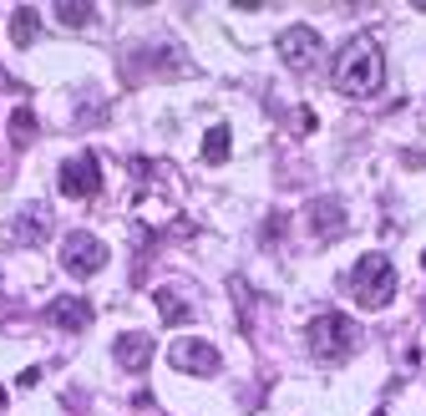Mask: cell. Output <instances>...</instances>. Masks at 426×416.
Returning a JSON list of instances; mask_svg holds the SVG:
<instances>
[{
	"label": "cell",
	"instance_id": "obj_16",
	"mask_svg": "<svg viewBox=\"0 0 426 416\" xmlns=\"http://www.w3.org/2000/svg\"><path fill=\"white\" fill-rule=\"evenodd\" d=\"M10 142H16V148L36 142V107H16L10 112Z\"/></svg>",
	"mask_w": 426,
	"mask_h": 416
},
{
	"label": "cell",
	"instance_id": "obj_14",
	"mask_svg": "<svg viewBox=\"0 0 426 416\" xmlns=\"http://www.w3.org/2000/svg\"><path fill=\"white\" fill-rule=\"evenodd\" d=\"M97 16H102V10L86 5V0H61V5H56V21L71 25V31H86V25H97Z\"/></svg>",
	"mask_w": 426,
	"mask_h": 416
},
{
	"label": "cell",
	"instance_id": "obj_20",
	"mask_svg": "<svg viewBox=\"0 0 426 416\" xmlns=\"http://www.w3.org/2000/svg\"><path fill=\"white\" fill-rule=\"evenodd\" d=\"M416 10H426V0H416Z\"/></svg>",
	"mask_w": 426,
	"mask_h": 416
},
{
	"label": "cell",
	"instance_id": "obj_10",
	"mask_svg": "<svg viewBox=\"0 0 426 416\" xmlns=\"http://www.w3.org/2000/svg\"><path fill=\"white\" fill-rule=\"evenodd\" d=\"M10 239L16 244H46L51 239V203H25L10 218Z\"/></svg>",
	"mask_w": 426,
	"mask_h": 416
},
{
	"label": "cell",
	"instance_id": "obj_6",
	"mask_svg": "<svg viewBox=\"0 0 426 416\" xmlns=\"http://www.w3.org/2000/svg\"><path fill=\"white\" fill-rule=\"evenodd\" d=\"M167 360H173V371H183V375H218L224 371L218 345L203 340V335H178V340L167 345Z\"/></svg>",
	"mask_w": 426,
	"mask_h": 416
},
{
	"label": "cell",
	"instance_id": "obj_12",
	"mask_svg": "<svg viewBox=\"0 0 426 416\" xmlns=\"http://www.w3.org/2000/svg\"><path fill=\"white\" fill-rule=\"evenodd\" d=\"M46 315H51V325H56V330H86V325H92V305L76 300V294H56Z\"/></svg>",
	"mask_w": 426,
	"mask_h": 416
},
{
	"label": "cell",
	"instance_id": "obj_19",
	"mask_svg": "<svg viewBox=\"0 0 426 416\" xmlns=\"http://www.w3.org/2000/svg\"><path fill=\"white\" fill-rule=\"evenodd\" d=\"M294 132H315V112H300V117H294Z\"/></svg>",
	"mask_w": 426,
	"mask_h": 416
},
{
	"label": "cell",
	"instance_id": "obj_8",
	"mask_svg": "<svg viewBox=\"0 0 426 416\" xmlns=\"http://www.w3.org/2000/svg\"><path fill=\"white\" fill-rule=\"evenodd\" d=\"M127 67H147V71H163V76H178L188 67V51L178 41H147V46H132L127 51Z\"/></svg>",
	"mask_w": 426,
	"mask_h": 416
},
{
	"label": "cell",
	"instance_id": "obj_2",
	"mask_svg": "<svg viewBox=\"0 0 426 416\" xmlns=\"http://www.w3.org/2000/svg\"><path fill=\"white\" fill-rule=\"evenodd\" d=\"M351 300L360 310H386L396 300V269H391V259H386L381 249H370V254L355 259V269H351Z\"/></svg>",
	"mask_w": 426,
	"mask_h": 416
},
{
	"label": "cell",
	"instance_id": "obj_17",
	"mask_svg": "<svg viewBox=\"0 0 426 416\" xmlns=\"http://www.w3.org/2000/svg\"><path fill=\"white\" fill-rule=\"evenodd\" d=\"M228 148H234V137H228V127H209V137H203V163H224Z\"/></svg>",
	"mask_w": 426,
	"mask_h": 416
},
{
	"label": "cell",
	"instance_id": "obj_1",
	"mask_svg": "<svg viewBox=\"0 0 426 416\" xmlns=\"http://www.w3.org/2000/svg\"><path fill=\"white\" fill-rule=\"evenodd\" d=\"M386 82V51L370 31L351 36V41L340 46V56H335V92L340 97H376Z\"/></svg>",
	"mask_w": 426,
	"mask_h": 416
},
{
	"label": "cell",
	"instance_id": "obj_3",
	"mask_svg": "<svg viewBox=\"0 0 426 416\" xmlns=\"http://www.w3.org/2000/svg\"><path fill=\"white\" fill-rule=\"evenodd\" d=\"M305 340H309V350H315L320 360H345L351 345H355V325L345 320L340 310H325V315H315L305 325Z\"/></svg>",
	"mask_w": 426,
	"mask_h": 416
},
{
	"label": "cell",
	"instance_id": "obj_22",
	"mask_svg": "<svg viewBox=\"0 0 426 416\" xmlns=\"http://www.w3.org/2000/svg\"><path fill=\"white\" fill-rule=\"evenodd\" d=\"M376 416H386V411H376Z\"/></svg>",
	"mask_w": 426,
	"mask_h": 416
},
{
	"label": "cell",
	"instance_id": "obj_5",
	"mask_svg": "<svg viewBox=\"0 0 426 416\" xmlns=\"http://www.w3.org/2000/svg\"><path fill=\"white\" fill-rule=\"evenodd\" d=\"M279 61L289 71H315L325 61V41H320L315 25H284L279 31Z\"/></svg>",
	"mask_w": 426,
	"mask_h": 416
},
{
	"label": "cell",
	"instance_id": "obj_15",
	"mask_svg": "<svg viewBox=\"0 0 426 416\" xmlns=\"http://www.w3.org/2000/svg\"><path fill=\"white\" fill-rule=\"evenodd\" d=\"M36 31H41V25H36V5H16L10 10V41L16 46H31Z\"/></svg>",
	"mask_w": 426,
	"mask_h": 416
},
{
	"label": "cell",
	"instance_id": "obj_4",
	"mask_svg": "<svg viewBox=\"0 0 426 416\" xmlns=\"http://www.w3.org/2000/svg\"><path fill=\"white\" fill-rule=\"evenodd\" d=\"M61 269H67L71 279H92L97 269H107V244H102L92 229H71L67 239H61Z\"/></svg>",
	"mask_w": 426,
	"mask_h": 416
},
{
	"label": "cell",
	"instance_id": "obj_11",
	"mask_svg": "<svg viewBox=\"0 0 426 416\" xmlns=\"http://www.w3.org/2000/svg\"><path fill=\"white\" fill-rule=\"evenodd\" d=\"M112 356H117L122 371H147V360H152V335H147V330H122L117 345H112Z\"/></svg>",
	"mask_w": 426,
	"mask_h": 416
},
{
	"label": "cell",
	"instance_id": "obj_13",
	"mask_svg": "<svg viewBox=\"0 0 426 416\" xmlns=\"http://www.w3.org/2000/svg\"><path fill=\"white\" fill-rule=\"evenodd\" d=\"M152 305H158L163 325H188V315H193V310H188V300H183L178 290H167V284H163V290H152Z\"/></svg>",
	"mask_w": 426,
	"mask_h": 416
},
{
	"label": "cell",
	"instance_id": "obj_9",
	"mask_svg": "<svg viewBox=\"0 0 426 416\" xmlns=\"http://www.w3.org/2000/svg\"><path fill=\"white\" fill-rule=\"evenodd\" d=\"M305 224L315 229L320 244L340 239V233H345V203L330 198V193H325V198H309V203H305Z\"/></svg>",
	"mask_w": 426,
	"mask_h": 416
},
{
	"label": "cell",
	"instance_id": "obj_18",
	"mask_svg": "<svg viewBox=\"0 0 426 416\" xmlns=\"http://www.w3.org/2000/svg\"><path fill=\"white\" fill-rule=\"evenodd\" d=\"M284 233V213H269V229H264V239H279Z\"/></svg>",
	"mask_w": 426,
	"mask_h": 416
},
{
	"label": "cell",
	"instance_id": "obj_7",
	"mask_svg": "<svg viewBox=\"0 0 426 416\" xmlns=\"http://www.w3.org/2000/svg\"><path fill=\"white\" fill-rule=\"evenodd\" d=\"M56 183H61L67 198H92V193L102 188V158H97V152H76V158L61 163Z\"/></svg>",
	"mask_w": 426,
	"mask_h": 416
},
{
	"label": "cell",
	"instance_id": "obj_21",
	"mask_svg": "<svg viewBox=\"0 0 426 416\" xmlns=\"http://www.w3.org/2000/svg\"><path fill=\"white\" fill-rule=\"evenodd\" d=\"M421 269H426V249H421Z\"/></svg>",
	"mask_w": 426,
	"mask_h": 416
}]
</instances>
